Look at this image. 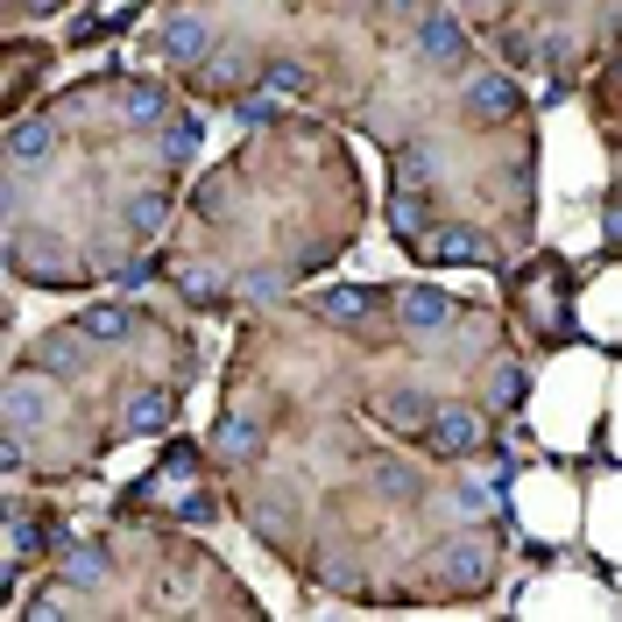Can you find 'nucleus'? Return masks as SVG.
Instances as JSON below:
<instances>
[{
  "label": "nucleus",
  "instance_id": "nucleus-1",
  "mask_svg": "<svg viewBox=\"0 0 622 622\" xmlns=\"http://www.w3.org/2000/svg\"><path fill=\"white\" fill-rule=\"evenodd\" d=\"M418 50H424V64H439V71H460V64H466V29H460L445 8H432V14L418 22Z\"/></svg>",
  "mask_w": 622,
  "mask_h": 622
},
{
  "label": "nucleus",
  "instance_id": "nucleus-2",
  "mask_svg": "<svg viewBox=\"0 0 622 622\" xmlns=\"http://www.w3.org/2000/svg\"><path fill=\"white\" fill-rule=\"evenodd\" d=\"M424 432H432V445H439L445 460H460V453H474V445H481V418L466 411V403H439Z\"/></svg>",
  "mask_w": 622,
  "mask_h": 622
},
{
  "label": "nucleus",
  "instance_id": "nucleus-3",
  "mask_svg": "<svg viewBox=\"0 0 622 622\" xmlns=\"http://www.w3.org/2000/svg\"><path fill=\"white\" fill-rule=\"evenodd\" d=\"M466 113H474L481 128L510 121V113H516V86L502 71H474V78H466Z\"/></svg>",
  "mask_w": 622,
  "mask_h": 622
},
{
  "label": "nucleus",
  "instance_id": "nucleus-4",
  "mask_svg": "<svg viewBox=\"0 0 622 622\" xmlns=\"http://www.w3.org/2000/svg\"><path fill=\"white\" fill-rule=\"evenodd\" d=\"M156 50H163L170 64H199V57H212V29L199 14H170L163 36H156Z\"/></svg>",
  "mask_w": 622,
  "mask_h": 622
},
{
  "label": "nucleus",
  "instance_id": "nucleus-5",
  "mask_svg": "<svg viewBox=\"0 0 622 622\" xmlns=\"http://www.w3.org/2000/svg\"><path fill=\"white\" fill-rule=\"evenodd\" d=\"M489 566H495V552H489L481 538H453V544L439 552V573L453 580V588H481V580H489Z\"/></svg>",
  "mask_w": 622,
  "mask_h": 622
},
{
  "label": "nucleus",
  "instance_id": "nucleus-6",
  "mask_svg": "<svg viewBox=\"0 0 622 622\" xmlns=\"http://www.w3.org/2000/svg\"><path fill=\"white\" fill-rule=\"evenodd\" d=\"M397 319L411 325V333H439V325H453V298H445V290H403Z\"/></svg>",
  "mask_w": 622,
  "mask_h": 622
},
{
  "label": "nucleus",
  "instance_id": "nucleus-7",
  "mask_svg": "<svg viewBox=\"0 0 622 622\" xmlns=\"http://www.w3.org/2000/svg\"><path fill=\"white\" fill-rule=\"evenodd\" d=\"M57 142H64L57 121H14V128H8V156H14V163H50Z\"/></svg>",
  "mask_w": 622,
  "mask_h": 622
},
{
  "label": "nucleus",
  "instance_id": "nucleus-8",
  "mask_svg": "<svg viewBox=\"0 0 622 622\" xmlns=\"http://www.w3.org/2000/svg\"><path fill=\"white\" fill-rule=\"evenodd\" d=\"M424 255L432 262H489V241H481V227H439V241H424Z\"/></svg>",
  "mask_w": 622,
  "mask_h": 622
},
{
  "label": "nucleus",
  "instance_id": "nucleus-9",
  "mask_svg": "<svg viewBox=\"0 0 622 622\" xmlns=\"http://www.w3.org/2000/svg\"><path fill=\"white\" fill-rule=\"evenodd\" d=\"M382 298L375 290H361V283H340V290H319V311L325 319H340V325H354V319H368V311H375Z\"/></svg>",
  "mask_w": 622,
  "mask_h": 622
},
{
  "label": "nucleus",
  "instance_id": "nucleus-10",
  "mask_svg": "<svg viewBox=\"0 0 622 622\" xmlns=\"http://www.w3.org/2000/svg\"><path fill=\"white\" fill-rule=\"evenodd\" d=\"M86 325H78V333H50L43 340V368H57V375H86Z\"/></svg>",
  "mask_w": 622,
  "mask_h": 622
},
{
  "label": "nucleus",
  "instance_id": "nucleus-11",
  "mask_svg": "<svg viewBox=\"0 0 622 622\" xmlns=\"http://www.w3.org/2000/svg\"><path fill=\"white\" fill-rule=\"evenodd\" d=\"M50 403H57V397H50L43 382H14V389H8V424H22V432H29L36 418H50Z\"/></svg>",
  "mask_w": 622,
  "mask_h": 622
},
{
  "label": "nucleus",
  "instance_id": "nucleus-12",
  "mask_svg": "<svg viewBox=\"0 0 622 622\" xmlns=\"http://www.w3.org/2000/svg\"><path fill=\"white\" fill-rule=\"evenodd\" d=\"M212 445H220L227 460H248V453L262 445V432H255L248 418H220V424H212Z\"/></svg>",
  "mask_w": 622,
  "mask_h": 622
},
{
  "label": "nucleus",
  "instance_id": "nucleus-13",
  "mask_svg": "<svg viewBox=\"0 0 622 622\" xmlns=\"http://www.w3.org/2000/svg\"><path fill=\"white\" fill-rule=\"evenodd\" d=\"M163 424H170V389H142L128 411V432H163Z\"/></svg>",
  "mask_w": 622,
  "mask_h": 622
},
{
  "label": "nucleus",
  "instance_id": "nucleus-14",
  "mask_svg": "<svg viewBox=\"0 0 622 622\" xmlns=\"http://www.w3.org/2000/svg\"><path fill=\"white\" fill-rule=\"evenodd\" d=\"M64 580H71V588H92V580H107V552H100V544H71Z\"/></svg>",
  "mask_w": 622,
  "mask_h": 622
},
{
  "label": "nucleus",
  "instance_id": "nucleus-15",
  "mask_svg": "<svg viewBox=\"0 0 622 622\" xmlns=\"http://www.w3.org/2000/svg\"><path fill=\"white\" fill-rule=\"evenodd\" d=\"M121 113H128L134 128L163 121V86H128V92H121Z\"/></svg>",
  "mask_w": 622,
  "mask_h": 622
},
{
  "label": "nucleus",
  "instance_id": "nucleus-16",
  "mask_svg": "<svg viewBox=\"0 0 622 622\" xmlns=\"http://www.w3.org/2000/svg\"><path fill=\"white\" fill-rule=\"evenodd\" d=\"M389 233H403V241L424 233V199L418 191H397V199H389Z\"/></svg>",
  "mask_w": 622,
  "mask_h": 622
},
{
  "label": "nucleus",
  "instance_id": "nucleus-17",
  "mask_svg": "<svg viewBox=\"0 0 622 622\" xmlns=\"http://www.w3.org/2000/svg\"><path fill=\"white\" fill-rule=\"evenodd\" d=\"M424 403H432V397H418V389H389V397H382V424H432Z\"/></svg>",
  "mask_w": 622,
  "mask_h": 622
},
{
  "label": "nucleus",
  "instance_id": "nucleus-18",
  "mask_svg": "<svg viewBox=\"0 0 622 622\" xmlns=\"http://www.w3.org/2000/svg\"><path fill=\"white\" fill-rule=\"evenodd\" d=\"M397 184H403V191L432 184V149H424V142H411V149H397Z\"/></svg>",
  "mask_w": 622,
  "mask_h": 622
},
{
  "label": "nucleus",
  "instance_id": "nucleus-19",
  "mask_svg": "<svg viewBox=\"0 0 622 622\" xmlns=\"http://www.w3.org/2000/svg\"><path fill=\"white\" fill-rule=\"evenodd\" d=\"M128 220H134V233H163V220H170V191H142V199L128 205Z\"/></svg>",
  "mask_w": 622,
  "mask_h": 622
},
{
  "label": "nucleus",
  "instance_id": "nucleus-20",
  "mask_svg": "<svg viewBox=\"0 0 622 622\" xmlns=\"http://www.w3.org/2000/svg\"><path fill=\"white\" fill-rule=\"evenodd\" d=\"M86 333H92V340H128L134 319H128L121 304H100V311H86Z\"/></svg>",
  "mask_w": 622,
  "mask_h": 622
},
{
  "label": "nucleus",
  "instance_id": "nucleus-21",
  "mask_svg": "<svg viewBox=\"0 0 622 622\" xmlns=\"http://www.w3.org/2000/svg\"><path fill=\"white\" fill-rule=\"evenodd\" d=\"M241 64H248V50H220V57H205V86H241Z\"/></svg>",
  "mask_w": 622,
  "mask_h": 622
},
{
  "label": "nucleus",
  "instance_id": "nucleus-22",
  "mask_svg": "<svg viewBox=\"0 0 622 622\" xmlns=\"http://www.w3.org/2000/svg\"><path fill=\"white\" fill-rule=\"evenodd\" d=\"M523 389H531V382H523V368H495V375H489V403L510 411V403H523Z\"/></svg>",
  "mask_w": 622,
  "mask_h": 622
},
{
  "label": "nucleus",
  "instance_id": "nucleus-23",
  "mask_svg": "<svg viewBox=\"0 0 622 622\" xmlns=\"http://www.w3.org/2000/svg\"><path fill=\"white\" fill-rule=\"evenodd\" d=\"M29 466V439H22V424H8V439H0V474H22Z\"/></svg>",
  "mask_w": 622,
  "mask_h": 622
},
{
  "label": "nucleus",
  "instance_id": "nucleus-24",
  "mask_svg": "<svg viewBox=\"0 0 622 622\" xmlns=\"http://www.w3.org/2000/svg\"><path fill=\"white\" fill-rule=\"evenodd\" d=\"M311 78L298 71V64H269V92H304Z\"/></svg>",
  "mask_w": 622,
  "mask_h": 622
},
{
  "label": "nucleus",
  "instance_id": "nucleus-25",
  "mask_svg": "<svg viewBox=\"0 0 622 622\" xmlns=\"http://www.w3.org/2000/svg\"><path fill=\"white\" fill-rule=\"evenodd\" d=\"M29 615H36V622H50V615H71V594H57V588H50V594H36V601H29Z\"/></svg>",
  "mask_w": 622,
  "mask_h": 622
},
{
  "label": "nucleus",
  "instance_id": "nucleus-26",
  "mask_svg": "<svg viewBox=\"0 0 622 622\" xmlns=\"http://www.w3.org/2000/svg\"><path fill=\"white\" fill-rule=\"evenodd\" d=\"M227 205H233V191H227V184H205V191H199V212H205V220H220Z\"/></svg>",
  "mask_w": 622,
  "mask_h": 622
},
{
  "label": "nucleus",
  "instance_id": "nucleus-27",
  "mask_svg": "<svg viewBox=\"0 0 622 622\" xmlns=\"http://www.w3.org/2000/svg\"><path fill=\"white\" fill-rule=\"evenodd\" d=\"M191 149H199V128L178 121V128H170V156H191Z\"/></svg>",
  "mask_w": 622,
  "mask_h": 622
},
{
  "label": "nucleus",
  "instance_id": "nucleus-28",
  "mask_svg": "<svg viewBox=\"0 0 622 622\" xmlns=\"http://www.w3.org/2000/svg\"><path fill=\"white\" fill-rule=\"evenodd\" d=\"M184 290H191V298H199V304H205V298H212V290H220V277H205V269H191V277H184Z\"/></svg>",
  "mask_w": 622,
  "mask_h": 622
},
{
  "label": "nucleus",
  "instance_id": "nucleus-29",
  "mask_svg": "<svg viewBox=\"0 0 622 622\" xmlns=\"http://www.w3.org/2000/svg\"><path fill=\"white\" fill-rule=\"evenodd\" d=\"M64 0H22V14H57Z\"/></svg>",
  "mask_w": 622,
  "mask_h": 622
},
{
  "label": "nucleus",
  "instance_id": "nucleus-30",
  "mask_svg": "<svg viewBox=\"0 0 622 622\" xmlns=\"http://www.w3.org/2000/svg\"><path fill=\"white\" fill-rule=\"evenodd\" d=\"M389 14H424V0H389Z\"/></svg>",
  "mask_w": 622,
  "mask_h": 622
},
{
  "label": "nucleus",
  "instance_id": "nucleus-31",
  "mask_svg": "<svg viewBox=\"0 0 622 622\" xmlns=\"http://www.w3.org/2000/svg\"><path fill=\"white\" fill-rule=\"evenodd\" d=\"M609 233H615V241H622V205H609Z\"/></svg>",
  "mask_w": 622,
  "mask_h": 622
}]
</instances>
